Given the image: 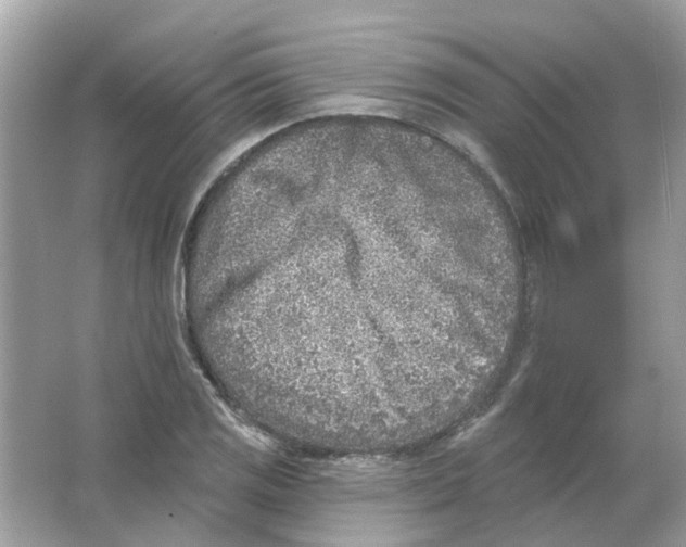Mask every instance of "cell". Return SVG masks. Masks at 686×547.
<instances>
[{
	"label": "cell",
	"instance_id": "cell-1",
	"mask_svg": "<svg viewBox=\"0 0 686 547\" xmlns=\"http://www.w3.org/2000/svg\"><path fill=\"white\" fill-rule=\"evenodd\" d=\"M300 233L336 265L341 285L297 281V290L289 289L295 295L269 304L276 340L290 353L332 374L367 378L454 344L463 277L453 251L432 247L371 281L431 240L403 222L369 216L328 219Z\"/></svg>",
	"mask_w": 686,
	"mask_h": 547
}]
</instances>
